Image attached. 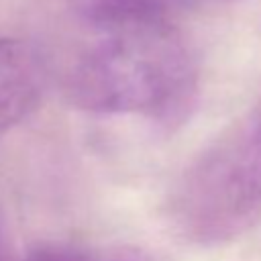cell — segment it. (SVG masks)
Instances as JSON below:
<instances>
[{
	"label": "cell",
	"mask_w": 261,
	"mask_h": 261,
	"mask_svg": "<svg viewBox=\"0 0 261 261\" xmlns=\"http://www.w3.org/2000/svg\"><path fill=\"white\" fill-rule=\"evenodd\" d=\"M92 31L133 24H175L200 0H65Z\"/></svg>",
	"instance_id": "obj_4"
},
{
	"label": "cell",
	"mask_w": 261,
	"mask_h": 261,
	"mask_svg": "<svg viewBox=\"0 0 261 261\" xmlns=\"http://www.w3.org/2000/svg\"><path fill=\"white\" fill-rule=\"evenodd\" d=\"M20 261H106L90 249L69 243H41L33 247Z\"/></svg>",
	"instance_id": "obj_5"
},
{
	"label": "cell",
	"mask_w": 261,
	"mask_h": 261,
	"mask_svg": "<svg viewBox=\"0 0 261 261\" xmlns=\"http://www.w3.org/2000/svg\"><path fill=\"white\" fill-rule=\"evenodd\" d=\"M0 261H6V255H4V241H2V232H0Z\"/></svg>",
	"instance_id": "obj_6"
},
{
	"label": "cell",
	"mask_w": 261,
	"mask_h": 261,
	"mask_svg": "<svg viewBox=\"0 0 261 261\" xmlns=\"http://www.w3.org/2000/svg\"><path fill=\"white\" fill-rule=\"evenodd\" d=\"M63 92L84 112L173 128L196 104L198 63L175 24L98 29L71 59Z\"/></svg>",
	"instance_id": "obj_1"
},
{
	"label": "cell",
	"mask_w": 261,
	"mask_h": 261,
	"mask_svg": "<svg viewBox=\"0 0 261 261\" xmlns=\"http://www.w3.org/2000/svg\"><path fill=\"white\" fill-rule=\"evenodd\" d=\"M47 67L35 45L0 37V137L20 124L41 102Z\"/></svg>",
	"instance_id": "obj_3"
},
{
	"label": "cell",
	"mask_w": 261,
	"mask_h": 261,
	"mask_svg": "<svg viewBox=\"0 0 261 261\" xmlns=\"http://www.w3.org/2000/svg\"><path fill=\"white\" fill-rule=\"evenodd\" d=\"M167 210L175 232L200 247L232 243L261 222V100L190 159Z\"/></svg>",
	"instance_id": "obj_2"
}]
</instances>
